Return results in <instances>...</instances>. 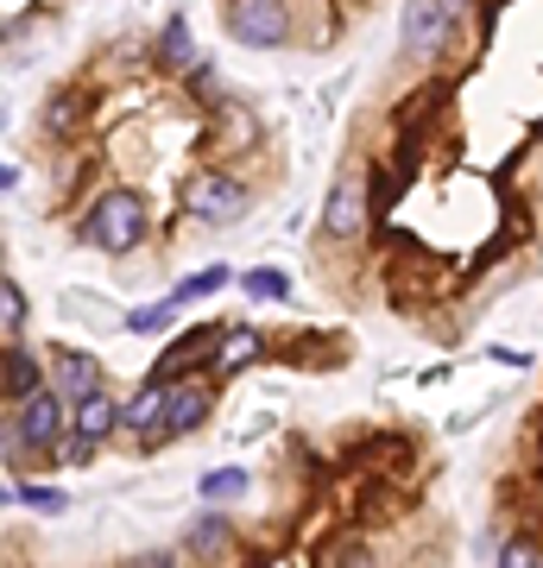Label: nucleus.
Wrapping results in <instances>:
<instances>
[{
    "instance_id": "f257e3e1",
    "label": "nucleus",
    "mask_w": 543,
    "mask_h": 568,
    "mask_svg": "<svg viewBox=\"0 0 543 568\" xmlns=\"http://www.w3.org/2000/svg\"><path fill=\"white\" fill-rule=\"evenodd\" d=\"M63 429H70V405L51 379L20 392V398H0V462H7V474L20 480L32 467H51Z\"/></svg>"
},
{
    "instance_id": "f03ea898",
    "label": "nucleus",
    "mask_w": 543,
    "mask_h": 568,
    "mask_svg": "<svg viewBox=\"0 0 543 568\" xmlns=\"http://www.w3.org/2000/svg\"><path fill=\"white\" fill-rule=\"evenodd\" d=\"M145 234H152V203H145L140 190H101L77 222V241H89L95 253H108V260L140 253Z\"/></svg>"
},
{
    "instance_id": "7ed1b4c3",
    "label": "nucleus",
    "mask_w": 543,
    "mask_h": 568,
    "mask_svg": "<svg viewBox=\"0 0 543 568\" xmlns=\"http://www.w3.org/2000/svg\"><path fill=\"white\" fill-rule=\"evenodd\" d=\"M183 209H190V222L202 227H241L253 215V190H247L234 171L222 164H197L190 178H183Z\"/></svg>"
},
{
    "instance_id": "20e7f679",
    "label": "nucleus",
    "mask_w": 543,
    "mask_h": 568,
    "mask_svg": "<svg viewBox=\"0 0 543 568\" xmlns=\"http://www.w3.org/2000/svg\"><path fill=\"white\" fill-rule=\"evenodd\" d=\"M373 222V190H366V171L361 164H348L342 178L329 183V196H322V241L329 246H354Z\"/></svg>"
},
{
    "instance_id": "39448f33",
    "label": "nucleus",
    "mask_w": 543,
    "mask_h": 568,
    "mask_svg": "<svg viewBox=\"0 0 543 568\" xmlns=\"http://www.w3.org/2000/svg\"><path fill=\"white\" fill-rule=\"evenodd\" d=\"M222 379L209 373V366H197V373H178L171 386H164V443H183V436H197L209 417H215V405H222Z\"/></svg>"
},
{
    "instance_id": "423d86ee",
    "label": "nucleus",
    "mask_w": 543,
    "mask_h": 568,
    "mask_svg": "<svg viewBox=\"0 0 543 568\" xmlns=\"http://www.w3.org/2000/svg\"><path fill=\"white\" fill-rule=\"evenodd\" d=\"M462 20V0H411L399 26V58L404 63H436L443 58L449 32Z\"/></svg>"
},
{
    "instance_id": "0eeeda50",
    "label": "nucleus",
    "mask_w": 543,
    "mask_h": 568,
    "mask_svg": "<svg viewBox=\"0 0 543 568\" xmlns=\"http://www.w3.org/2000/svg\"><path fill=\"white\" fill-rule=\"evenodd\" d=\"M228 39L247 51H284L298 39L291 0H228Z\"/></svg>"
},
{
    "instance_id": "6e6552de",
    "label": "nucleus",
    "mask_w": 543,
    "mask_h": 568,
    "mask_svg": "<svg viewBox=\"0 0 543 568\" xmlns=\"http://www.w3.org/2000/svg\"><path fill=\"white\" fill-rule=\"evenodd\" d=\"M164 386H171L164 373H145L140 392L121 398V436H133L145 455H159L164 448Z\"/></svg>"
},
{
    "instance_id": "1a4fd4ad",
    "label": "nucleus",
    "mask_w": 543,
    "mask_h": 568,
    "mask_svg": "<svg viewBox=\"0 0 543 568\" xmlns=\"http://www.w3.org/2000/svg\"><path fill=\"white\" fill-rule=\"evenodd\" d=\"M265 361V335L253 323H234V328H222V335H215V347H209V373H215V379H241L247 366H260Z\"/></svg>"
},
{
    "instance_id": "9d476101",
    "label": "nucleus",
    "mask_w": 543,
    "mask_h": 568,
    "mask_svg": "<svg viewBox=\"0 0 543 568\" xmlns=\"http://www.w3.org/2000/svg\"><path fill=\"white\" fill-rule=\"evenodd\" d=\"M44 379L63 392V405H77V398H89L95 386H108V379H101V361L89 347H58V354H44Z\"/></svg>"
},
{
    "instance_id": "9b49d317",
    "label": "nucleus",
    "mask_w": 543,
    "mask_h": 568,
    "mask_svg": "<svg viewBox=\"0 0 543 568\" xmlns=\"http://www.w3.org/2000/svg\"><path fill=\"white\" fill-rule=\"evenodd\" d=\"M215 335H222V323L178 328V335L164 342V354H159V366H152V373H164V379H178V373H197V366H209V347H215Z\"/></svg>"
},
{
    "instance_id": "f8f14e48",
    "label": "nucleus",
    "mask_w": 543,
    "mask_h": 568,
    "mask_svg": "<svg viewBox=\"0 0 543 568\" xmlns=\"http://www.w3.org/2000/svg\"><path fill=\"white\" fill-rule=\"evenodd\" d=\"M222 549H234V518L228 506H202L190 525H183V556H197V562H215Z\"/></svg>"
},
{
    "instance_id": "ddd939ff",
    "label": "nucleus",
    "mask_w": 543,
    "mask_h": 568,
    "mask_svg": "<svg viewBox=\"0 0 543 568\" xmlns=\"http://www.w3.org/2000/svg\"><path fill=\"white\" fill-rule=\"evenodd\" d=\"M70 429L89 436V443H114V436H121V398H114L108 386H95L89 398L70 405Z\"/></svg>"
},
{
    "instance_id": "4468645a",
    "label": "nucleus",
    "mask_w": 543,
    "mask_h": 568,
    "mask_svg": "<svg viewBox=\"0 0 543 568\" xmlns=\"http://www.w3.org/2000/svg\"><path fill=\"white\" fill-rule=\"evenodd\" d=\"M44 386V354L26 347V335L0 342V398H20V392Z\"/></svg>"
},
{
    "instance_id": "2eb2a0df",
    "label": "nucleus",
    "mask_w": 543,
    "mask_h": 568,
    "mask_svg": "<svg viewBox=\"0 0 543 568\" xmlns=\"http://www.w3.org/2000/svg\"><path fill=\"white\" fill-rule=\"evenodd\" d=\"M152 51H159V70H171V77H178V70H190V63H197L190 20H183V13H171V20L159 26V44H152Z\"/></svg>"
},
{
    "instance_id": "dca6fc26",
    "label": "nucleus",
    "mask_w": 543,
    "mask_h": 568,
    "mask_svg": "<svg viewBox=\"0 0 543 568\" xmlns=\"http://www.w3.org/2000/svg\"><path fill=\"white\" fill-rule=\"evenodd\" d=\"M178 316H183V304H178V297H152V304L127 310V316H121V328H127V335H171V328H178Z\"/></svg>"
},
{
    "instance_id": "f3484780",
    "label": "nucleus",
    "mask_w": 543,
    "mask_h": 568,
    "mask_svg": "<svg viewBox=\"0 0 543 568\" xmlns=\"http://www.w3.org/2000/svg\"><path fill=\"white\" fill-rule=\"evenodd\" d=\"M228 284H234V272H228V265L215 260V265H202V272H190V278H178V284H171V297H178V304L190 310V304H202V297H215V291H228Z\"/></svg>"
},
{
    "instance_id": "a211bd4d",
    "label": "nucleus",
    "mask_w": 543,
    "mask_h": 568,
    "mask_svg": "<svg viewBox=\"0 0 543 568\" xmlns=\"http://www.w3.org/2000/svg\"><path fill=\"white\" fill-rule=\"evenodd\" d=\"M247 487H253L247 467H209V474H202V506H241Z\"/></svg>"
},
{
    "instance_id": "6ab92c4d",
    "label": "nucleus",
    "mask_w": 543,
    "mask_h": 568,
    "mask_svg": "<svg viewBox=\"0 0 543 568\" xmlns=\"http://www.w3.org/2000/svg\"><path fill=\"white\" fill-rule=\"evenodd\" d=\"M26 323H32V297H26V284H13L0 272V342L26 335Z\"/></svg>"
},
{
    "instance_id": "aec40b11",
    "label": "nucleus",
    "mask_w": 543,
    "mask_h": 568,
    "mask_svg": "<svg viewBox=\"0 0 543 568\" xmlns=\"http://www.w3.org/2000/svg\"><path fill=\"white\" fill-rule=\"evenodd\" d=\"M13 506L58 518V511H70V493H63V487H44V480H32V474H20V480H13Z\"/></svg>"
},
{
    "instance_id": "412c9836",
    "label": "nucleus",
    "mask_w": 543,
    "mask_h": 568,
    "mask_svg": "<svg viewBox=\"0 0 543 568\" xmlns=\"http://www.w3.org/2000/svg\"><path fill=\"white\" fill-rule=\"evenodd\" d=\"M241 291L253 297V304H284V297H291V278H284L279 265H260V272L241 278Z\"/></svg>"
},
{
    "instance_id": "4be33fe9",
    "label": "nucleus",
    "mask_w": 543,
    "mask_h": 568,
    "mask_svg": "<svg viewBox=\"0 0 543 568\" xmlns=\"http://www.w3.org/2000/svg\"><path fill=\"white\" fill-rule=\"evenodd\" d=\"M101 448H108V443H89V436H77V429H63V443H58V455H51V467H89Z\"/></svg>"
},
{
    "instance_id": "5701e85b",
    "label": "nucleus",
    "mask_w": 543,
    "mask_h": 568,
    "mask_svg": "<svg viewBox=\"0 0 543 568\" xmlns=\"http://www.w3.org/2000/svg\"><path fill=\"white\" fill-rule=\"evenodd\" d=\"M500 562L505 568H524V562H543V544L537 537H512V544L500 549Z\"/></svg>"
},
{
    "instance_id": "b1692460",
    "label": "nucleus",
    "mask_w": 543,
    "mask_h": 568,
    "mask_svg": "<svg viewBox=\"0 0 543 568\" xmlns=\"http://www.w3.org/2000/svg\"><path fill=\"white\" fill-rule=\"evenodd\" d=\"M13 183H20V171H13V164H0V190H13Z\"/></svg>"
},
{
    "instance_id": "393cba45",
    "label": "nucleus",
    "mask_w": 543,
    "mask_h": 568,
    "mask_svg": "<svg viewBox=\"0 0 543 568\" xmlns=\"http://www.w3.org/2000/svg\"><path fill=\"white\" fill-rule=\"evenodd\" d=\"M13 506V480H0V511Z\"/></svg>"
},
{
    "instance_id": "a878e982",
    "label": "nucleus",
    "mask_w": 543,
    "mask_h": 568,
    "mask_svg": "<svg viewBox=\"0 0 543 568\" xmlns=\"http://www.w3.org/2000/svg\"><path fill=\"white\" fill-rule=\"evenodd\" d=\"M0 272H7V246H0Z\"/></svg>"
}]
</instances>
